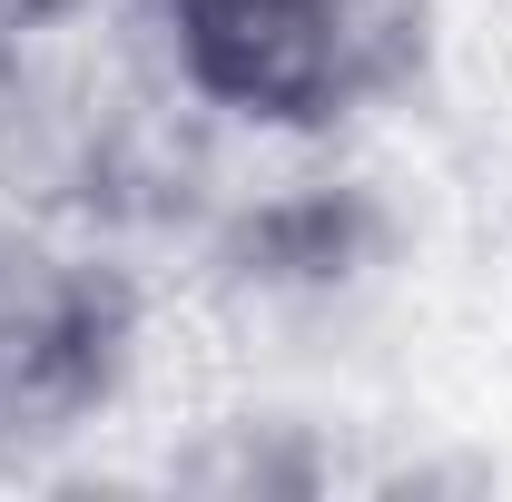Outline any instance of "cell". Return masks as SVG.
Listing matches in <instances>:
<instances>
[{
    "instance_id": "1",
    "label": "cell",
    "mask_w": 512,
    "mask_h": 502,
    "mask_svg": "<svg viewBox=\"0 0 512 502\" xmlns=\"http://www.w3.org/2000/svg\"><path fill=\"white\" fill-rule=\"evenodd\" d=\"M138 50L168 109L256 148H316L404 79L414 0H148Z\"/></svg>"
},
{
    "instance_id": "2",
    "label": "cell",
    "mask_w": 512,
    "mask_h": 502,
    "mask_svg": "<svg viewBox=\"0 0 512 502\" xmlns=\"http://www.w3.org/2000/svg\"><path fill=\"white\" fill-rule=\"evenodd\" d=\"M138 345L119 266L40 217H0V443H50L109 414Z\"/></svg>"
},
{
    "instance_id": "3",
    "label": "cell",
    "mask_w": 512,
    "mask_h": 502,
    "mask_svg": "<svg viewBox=\"0 0 512 502\" xmlns=\"http://www.w3.org/2000/svg\"><path fill=\"white\" fill-rule=\"evenodd\" d=\"M79 0H0V40H30V30H60Z\"/></svg>"
}]
</instances>
